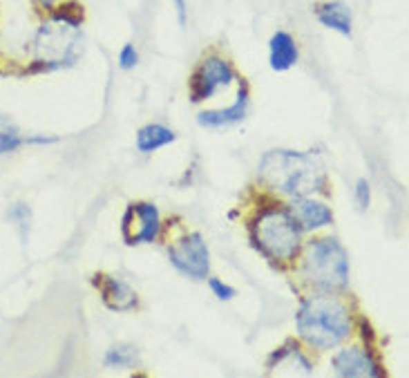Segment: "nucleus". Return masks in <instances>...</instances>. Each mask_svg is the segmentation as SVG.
Wrapping results in <instances>:
<instances>
[{"label":"nucleus","mask_w":409,"mask_h":378,"mask_svg":"<svg viewBox=\"0 0 409 378\" xmlns=\"http://www.w3.org/2000/svg\"><path fill=\"white\" fill-rule=\"evenodd\" d=\"M59 0H36V5H41V7H47V9H52Z\"/></svg>","instance_id":"24"},{"label":"nucleus","mask_w":409,"mask_h":378,"mask_svg":"<svg viewBox=\"0 0 409 378\" xmlns=\"http://www.w3.org/2000/svg\"><path fill=\"white\" fill-rule=\"evenodd\" d=\"M260 177L275 191L293 197L320 193L327 186V175L313 155L293 150H271L260 162Z\"/></svg>","instance_id":"1"},{"label":"nucleus","mask_w":409,"mask_h":378,"mask_svg":"<svg viewBox=\"0 0 409 378\" xmlns=\"http://www.w3.org/2000/svg\"><path fill=\"white\" fill-rule=\"evenodd\" d=\"M356 202H358L360 211L369 209V202H372V191H369L367 179H358V182H356Z\"/></svg>","instance_id":"20"},{"label":"nucleus","mask_w":409,"mask_h":378,"mask_svg":"<svg viewBox=\"0 0 409 378\" xmlns=\"http://www.w3.org/2000/svg\"><path fill=\"white\" fill-rule=\"evenodd\" d=\"M7 217L18 226V231H21V238L25 240L27 238V231H30V220H32L30 206L23 204V202H18V204L12 206V209H9Z\"/></svg>","instance_id":"18"},{"label":"nucleus","mask_w":409,"mask_h":378,"mask_svg":"<svg viewBox=\"0 0 409 378\" xmlns=\"http://www.w3.org/2000/svg\"><path fill=\"white\" fill-rule=\"evenodd\" d=\"M132 211H135L137 220H139V229L135 233V238H132V244L157 242L159 231H161V220H159L157 206L150 202H139V204H132Z\"/></svg>","instance_id":"13"},{"label":"nucleus","mask_w":409,"mask_h":378,"mask_svg":"<svg viewBox=\"0 0 409 378\" xmlns=\"http://www.w3.org/2000/svg\"><path fill=\"white\" fill-rule=\"evenodd\" d=\"M249 83L242 79L240 83V92H237V101L231 108L226 110H206L197 117L199 126L204 128H224V126H233L244 121L246 112H249Z\"/></svg>","instance_id":"9"},{"label":"nucleus","mask_w":409,"mask_h":378,"mask_svg":"<svg viewBox=\"0 0 409 378\" xmlns=\"http://www.w3.org/2000/svg\"><path fill=\"white\" fill-rule=\"evenodd\" d=\"M298 334L318 349H334L351 334V316L345 302L331 294H316L298 309Z\"/></svg>","instance_id":"2"},{"label":"nucleus","mask_w":409,"mask_h":378,"mask_svg":"<svg viewBox=\"0 0 409 378\" xmlns=\"http://www.w3.org/2000/svg\"><path fill=\"white\" fill-rule=\"evenodd\" d=\"M137 63H139V54L135 50V45H123L121 47V52H119V65H121V70H132V68H137Z\"/></svg>","instance_id":"19"},{"label":"nucleus","mask_w":409,"mask_h":378,"mask_svg":"<svg viewBox=\"0 0 409 378\" xmlns=\"http://www.w3.org/2000/svg\"><path fill=\"white\" fill-rule=\"evenodd\" d=\"M235 79V68L222 56H206V59L199 63V68L193 72L188 83L190 90V101L193 103H202L206 99H211L213 94L231 85Z\"/></svg>","instance_id":"5"},{"label":"nucleus","mask_w":409,"mask_h":378,"mask_svg":"<svg viewBox=\"0 0 409 378\" xmlns=\"http://www.w3.org/2000/svg\"><path fill=\"white\" fill-rule=\"evenodd\" d=\"M103 363H106V367H110V370H130V367L139 365V356H137V347L132 345H117L108 349L106 358H103Z\"/></svg>","instance_id":"16"},{"label":"nucleus","mask_w":409,"mask_h":378,"mask_svg":"<svg viewBox=\"0 0 409 378\" xmlns=\"http://www.w3.org/2000/svg\"><path fill=\"white\" fill-rule=\"evenodd\" d=\"M25 144H30V146H52V144H59V137H45V135L25 137Z\"/></svg>","instance_id":"22"},{"label":"nucleus","mask_w":409,"mask_h":378,"mask_svg":"<svg viewBox=\"0 0 409 378\" xmlns=\"http://www.w3.org/2000/svg\"><path fill=\"white\" fill-rule=\"evenodd\" d=\"M302 278L322 291H340L349 285V258L336 238L311 240L304 249Z\"/></svg>","instance_id":"4"},{"label":"nucleus","mask_w":409,"mask_h":378,"mask_svg":"<svg viewBox=\"0 0 409 378\" xmlns=\"http://www.w3.org/2000/svg\"><path fill=\"white\" fill-rule=\"evenodd\" d=\"M313 14L329 30L342 36H351L354 18H351V7L347 3H342V0H325V3H318L313 7Z\"/></svg>","instance_id":"11"},{"label":"nucleus","mask_w":409,"mask_h":378,"mask_svg":"<svg viewBox=\"0 0 409 378\" xmlns=\"http://www.w3.org/2000/svg\"><path fill=\"white\" fill-rule=\"evenodd\" d=\"M94 287L99 289L103 305L112 311H132L139 305L137 294L130 289L128 282H123L121 278L97 273V276H94Z\"/></svg>","instance_id":"8"},{"label":"nucleus","mask_w":409,"mask_h":378,"mask_svg":"<svg viewBox=\"0 0 409 378\" xmlns=\"http://www.w3.org/2000/svg\"><path fill=\"white\" fill-rule=\"evenodd\" d=\"M289 213L293 215V220L300 224L302 231L322 229V226H329L334 222V213H331L329 206L322 202H313L307 195L296 197L289 206Z\"/></svg>","instance_id":"10"},{"label":"nucleus","mask_w":409,"mask_h":378,"mask_svg":"<svg viewBox=\"0 0 409 378\" xmlns=\"http://www.w3.org/2000/svg\"><path fill=\"white\" fill-rule=\"evenodd\" d=\"M21 146H25V137H21V132L14 126H5L0 130V155H12Z\"/></svg>","instance_id":"17"},{"label":"nucleus","mask_w":409,"mask_h":378,"mask_svg":"<svg viewBox=\"0 0 409 378\" xmlns=\"http://www.w3.org/2000/svg\"><path fill=\"white\" fill-rule=\"evenodd\" d=\"M269 47H271V56H269L271 70H275V72H287V70H291L293 65L298 63V56H300L298 43H296V39H293L289 32H284V30L275 32L271 36Z\"/></svg>","instance_id":"12"},{"label":"nucleus","mask_w":409,"mask_h":378,"mask_svg":"<svg viewBox=\"0 0 409 378\" xmlns=\"http://www.w3.org/2000/svg\"><path fill=\"white\" fill-rule=\"evenodd\" d=\"M177 135L170 128L161 124H148L137 132V148L139 153H155V150L164 148L168 144H173Z\"/></svg>","instance_id":"14"},{"label":"nucleus","mask_w":409,"mask_h":378,"mask_svg":"<svg viewBox=\"0 0 409 378\" xmlns=\"http://www.w3.org/2000/svg\"><path fill=\"white\" fill-rule=\"evenodd\" d=\"M208 287H211V291L220 300H233L235 298V289L231 285H224L220 278H211V280H208Z\"/></svg>","instance_id":"21"},{"label":"nucleus","mask_w":409,"mask_h":378,"mask_svg":"<svg viewBox=\"0 0 409 378\" xmlns=\"http://www.w3.org/2000/svg\"><path fill=\"white\" fill-rule=\"evenodd\" d=\"M334 372L342 378H378L380 367L363 347H347L334 356Z\"/></svg>","instance_id":"7"},{"label":"nucleus","mask_w":409,"mask_h":378,"mask_svg":"<svg viewBox=\"0 0 409 378\" xmlns=\"http://www.w3.org/2000/svg\"><path fill=\"white\" fill-rule=\"evenodd\" d=\"M168 258L177 271L193 280H206L211 269V253L202 238V233H188L168 249Z\"/></svg>","instance_id":"6"},{"label":"nucleus","mask_w":409,"mask_h":378,"mask_svg":"<svg viewBox=\"0 0 409 378\" xmlns=\"http://www.w3.org/2000/svg\"><path fill=\"white\" fill-rule=\"evenodd\" d=\"M83 18H85V9L76 0H68V3L52 7V21L59 25H68L72 30H79L83 25Z\"/></svg>","instance_id":"15"},{"label":"nucleus","mask_w":409,"mask_h":378,"mask_svg":"<svg viewBox=\"0 0 409 378\" xmlns=\"http://www.w3.org/2000/svg\"><path fill=\"white\" fill-rule=\"evenodd\" d=\"M251 238L266 258L278 260V262H289L298 255L300 251V238L302 229L300 224L293 220L289 209L282 206H271L264 209L255 222L251 224Z\"/></svg>","instance_id":"3"},{"label":"nucleus","mask_w":409,"mask_h":378,"mask_svg":"<svg viewBox=\"0 0 409 378\" xmlns=\"http://www.w3.org/2000/svg\"><path fill=\"white\" fill-rule=\"evenodd\" d=\"M173 5L177 9V18H179V25H186V18H188V5L186 0H173Z\"/></svg>","instance_id":"23"}]
</instances>
